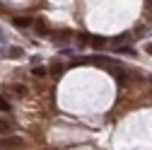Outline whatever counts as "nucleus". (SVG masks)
<instances>
[{"instance_id": "obj_1", "label": "nucleus", "mask_w": 152, "mask_h": 150, "mask_svg": "<svg viewBox=\"0 0 152 150\" xmlns=\"http://www.w3.org/2000/svg\"><path fill=\"white\" fill-rule=\"evenodd\" d=\"M20 148H22V138H17V136L0 138V150H20Z\"/></svg>"}, {"instance_id": "obj_2", "label": "nucleus", "mask_w": 152, "mask_h": 150, "mask_svg": "<svg viewBox=\"0 0 152 150\" xmlns=\"http://www.w3.org/2000/svg\"><path fill=\"white\" fill-rule=\"evenodd\" d=\"M109 70H111V75H113V78H116V82L118 85H123L126 80H128V75H126V70H121L116 63H113V65H109Z\"/></svg>"}, {"instance_id": "obj_3", "label": "nucleus", "mask_w": 152, "mask_h": 150, "mask_svg": "<svg viewBox=\"0 0 152 150\" xmlns=\"http://www.w3.org/2000/svg\"><path fill=\"white\" fill-rule=\"evenodd\" d=\"M15 27H20V29L34 27V20H29V17H15Z\"/></svg>"}, {"instance_id": "obj_4", "label": "nucleus", "mask_w": 152, "mask_h": 150, "mask_svg": "<svg viewBox=\"0 0 152 150\" xmlns=\"http://www.w3.org/2000/svg\"><path fill=\"white\" fill-rule=\"evenodd\" d=\"M31 75H34V78H46V75H48V68H41V65H34Z\"/></svg>"}, {"instance_id": "obj_5", "label": "nucleus", "mask_w": 152, "mask_h": 150, "mask_svg": "<svg viewBox=\"0 0 152 150\" xmlns=\"http://www.w3.org/2000/svg\"><path fill=\"white\" fill-rule=\"evenodd\" d=\"M10 92H15V95H20V97H27V87L24 85H10Z\"/></svg>"}, {"instance_id": "obj_6", "label": "nucleus", "mask_w": 152, "mask_h": 150, "mask_svg": "<svg viewBox=\"0 0 152 150\" xmlns=\"http://www.w3.org/2000/svg\"><path fill=\"white\" fill-rule=\"evenodd\" d=\"M34 29L39 32V34H46V32H48V27H46L44 20H34Z\"/></svg>"}, {"instance_id": "obj_7", "label": "nucleus", "mask_w": 152, "mask_h": 150, "mask_svg": "<svg viewBox=\"0 0 152 150\" xmlns=\"http://www.w3.org/2000/svg\"><path fill=\"white\" fill-rule=\"evenodd\" d=\"M92 46L94 49H104L106 46V39H104V36H92Z\"/></svg>"}, {"instance_id": "obj_8", "label": "nucleus", "mask_w": 152, "mask_h": 150, "mask_svg": "<svg viewBox=\"0 0 152 150\" xmlns=\"http://www.w3.org/2000/svg\"><path fill=\"white\" fill-rule=\"evenodd\" d=\"M7 56H12V58H22V56H24V51H22L20 46H12V49L7 51Z\"/></svg>"}, {"instance_id": "obj_9", "label": "nucleus", "mask_w": 152, "mask_h": 150, "mask_svg": "<svg viewBox=\"0 0 152 150\" xmlns=\"http://www.w3.org/2000/svg\"><path fill=\"white\" fill-rule=\"evenodd\" d=\"M0 111H5V114H7V111H10V102L3 97V95H0Z\"/></svg>"}, {"instance_id": "obj_10", "label": "nucleus", "mask_w": 152, "mask_h": 150, "mask_svg": "<svg viewBox=\"0 0 152 150\" xmlns=\"http://www.w3.org/2000/svg\"><path fill=\"white\" fill-rule=\"evenodd\" d=\"M7 131H10V121L0 119V133H7Z\"/></svg>"}, {"instance_id": "obj_11", "label": "nucleus", "mask_w": 152, "mask_h": 150, "mask_svg": "<svg viewBox=\"0 0 152 150\" xmlns=\"http://www.w3.org/2000/svg\"><path fill=\"white\" fill-rule=\"evenodd\" d=\"M51 73H53V75H61V73H63V65H51Z\"/></svg>"}, {"instance_id": "obj_12", "label": "nucleus", "mask_w": 152, "mask_h": 150, "mask_svg": "<svg viewBox=\"0 0 152 150\" xmlns=\"http://www.w3.org/2000/svg\"><path fill=\"white\" fill-rule=\"evenodd\" d=\"M145 51H147V53H152V44H147V46H145Z\"/></svg>"}, {"instance_id": "obj_13", "label": "nucleus", "mask_w": 152, "mask_h": 150, "mask_svg": "<svg viewBox=\"0 0 152 150\" xmlns=\"http://www.w3.org/2000/svg\"><path fill=\"white\" fill-rule=\"evenodd\" d=\"M147 3H150V7H152V0H147Z\"/></svg>"}, {"instance_id": "obj_14", "label": "nucleus", "mask_w": 152, "mask_h": 150, "mask_svg": "<svg viewBox=\"0 0 152 150\" xmlns=\"http://www.w3.org/2000/svg\"><path fill=\"white\" fill-rule=\"evenodd\" d=\"M150 85H152V78H150Z\"/></svg>"}]
</instances>
